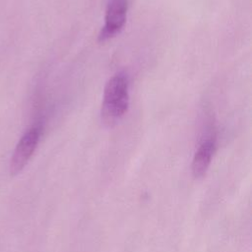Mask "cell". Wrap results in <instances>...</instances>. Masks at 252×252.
I'll list each match as a JSON object with an SVG mask.
<instances>
[{"mask_svg": "<svg viewBox=\"0 0 252 252\" xmlns=\"http://www.w3.org/2000/svg\"><path fill=\"white\" fill-rule=\"evenodd\" d=\"M129 106V82L123 74L113 76L104 87L100 110L101 121L108 127L114 126L127 112Z\"/></svg>", "mask_w": 252, "mask_h": 252, "instance_id": "1", "label": "cell"}, {"mask_svg": "<svg viewBox=\"0 0 252 252\" xmlns=\"http://www.w3.org/2000/svg\"><path fill=\"white\" fill-rule=\"evenodd\" d=\"M39 141V131L32 127L29 129L18 142L10 161V172L12 175L20 173L33 155Z\"/></svg>", "mask_w": 252, "mask_h": 252, "instance_id": "2", "label": "cell"}, {"mask_svg": "<svg viewBox=\"0 0 252 252\" xmlns=\"http://www.w3.org/2000/svg\"><path fill=\"white\" fill-rule=\"evenodd\" d=\"M126 15V0H110L105 12V23L98 35V40L105 41L116 35L125 25Z\"/></svg>", "mask_w": 252, "mask_h": 252, "instance_id": "3", "label": "cell"}, {"mask_svg": "<svg viewBox=\"0 0 252 252\" xmlns=\"http://www.w3.org/2000/svg\"><path fill=\"white\" fill-rule=\"evenodd\" d=\"M216 151L215 143L212 140L203 142L196 151L192 160V173L196 178H200L207 172L213 156Z\"/></svg>", "mask_w": 252, "mask_h": 252, "instance_id": "4", "label": "cell"}]
</instances>
